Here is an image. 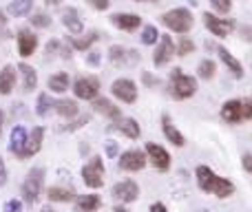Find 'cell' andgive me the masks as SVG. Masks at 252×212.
<instances>
[{
    "label": "cell",
    "mask_w": 252,
    "mask_h": 212,
    "mask_svg": "<svg viewBox=\"0 0 252 212\" xmlns=\"http://www.w3.org/2000/svg\"><path fill=\"white\" fill-rule=\"evenodd\" d=\"M75 208L78 212H97L102 208V199L97 195H82L75 201Z\"/></svg>",
    "instance_id": "obj_27"
},
{
    "label": "cell",
    "mask_w": 252,
    "mask_h": 212,
    "mask_svg": "<svg viewBox=\"0 0 252 212\" xmlns=\"http://www.w3.org/2000/svg\"><path fill=\"white\" fill-rule=\"evenodd\" d=\"M195 177H197L199 190L208 192V195H215V197H219V199H228V197L235 195V183L219 177V175H215L208 166H197Z\"/></svg>",
    "instance_id": "obj_1"
},
{
    "label": "cell",
    "mask_w": 252,
    "mask_h": 212,
    "mask_svg": "<svg viewBox=\"0 0 252 212\" xmlns=\"http://www.w3.org/2000/svg\"><path fill=\"white\" fill-rule=\"evenodd\" d=\"M195 212H213V210H208V208H204V210H195Z\"/></svg>",
    "instance_id": "obj_56"
},
{
    "label": "cell",
    "mask_w": 252,
    "mask_h": 212,
    "mask_svg": "<svg viewBox=\"0 0 252 212\" xmlns=\"http://www.w3.org/2000/svg\"><path fill=\"white\" fill-rule=\"evenodd\" d=\"M89 4L93 9H97V11H106L111 7V0H89Z\"/></svg>",
    "instance_id": "obj_39"
},
{
    "label": "cell",
    "mask_w": 252,
    "mask_h": 212,
    "mask_svg": "<svg viewBox=\"0 0 252 212\" xmlns=\"http://www.w3.org/2000/svg\"><path fill=\"white\" fill-rule=\"evenodd\" d=\"M31 9H33V0H13V2H9L7 11H9V16H13V18H22V16H27Z\"/></svg>",
    "instance_id": "obj_29"
},
{
    "label": "cell",
    "mask_w": 252,
    "mask_h": 212,
    "mask_svg": "<svg viewBox=\"0 0 252 212\" xmlns=\"http://www.w3.org/2000/svg\"><path fill=\"white\" fill-rule=\"evenodd\" d=\"M192 51H195V42H192L190 38H186V35H182V40H179L177 47H175V53H177L179 58H186V56H190Z\"/></svg>",
    "instance_id": "obj_36"
},
{
    "label": "cell",
    "mask_w": 252,
    "mask_h": 212,
    "mask_svg": "<svg viewBox=\"0 0 252 212\" xmlns=\"http://www.w3.org/2000/svg\"><path fill=\"white\" fill-rule=\"evenodd\" d=\"M62 25L69 29V33L73 35V38H78V35L84 31V22H82V18H80V13L75 7L62 9Z\"/></svg>",
    "instance_id": "obj_15"
},
{
    "label": "cell",
    "mask_w": 252,
    "mask_h": 212,
    "mask_svg": "<svg viewBox=\"0 0 252 212\" xmlns=\"http://www.w3.org/2000/svg\"><path fill=\"white\" fill-rule=\"evenodd\" d=\"M146 161L148 159L142 151L130 148V151H124L122 155H120V168L126 170V173H137V170H142L144 166H146Z\"/></svg>",
    "instance_id": "obj_10"
},
{
    "label": "cell",
    "mask_w": 252,
    "mask_h": 212,
    "mask_svg": "<svg viewBox=\"0 0 252 212\" xmlns=\"http://www.w3.org/2000/svg\"><path fill=\"white\" fill-rule=\"evenodd\" d=\"M208 2L217 13H228L232 9V0H208Z\"/></svg>",
    "instance_id": "obj_37"
},
{
    "label": "cell",
    "mask_w": 252,
    "mask_h": 212,
    "mask_svg": "<svg viewBox=\"0 0 252 212\" xmlns=\"http://www.w3.org/2000/svg\"><path fill=\"white\" fill-rule=\"evenodd\" d=\"M82 179L89 188L97 190V188L104 186V161L100 157H93L87 166L82 168Z\"/></svg>",
    "instance_id": "obj_5"
},
{
    "label": "cell",
    "mask_w": 252,
    "mask_h": 212,
    "mask_svg": "<svg viewBox=\"0 0 252 212\" xmlns=\"http://www.w3.org/2000/svg\"><path fill=\"white\" fill-rule=\"evenodd\" d=\"M148 212H168V210H166V206H164V204H153Z\"/></svg>",
    "instance_id": "obj_48"
},
{
    "label": "cell",
    "mask_w": 252,
    "mask_h": 212,
    "mask_svg": "<svg viewBox=\"0 0 252 212\" xmlns=\"http://www.w3.org/2000/svg\"><path fill=\"white\" fill-rule=\"evenodd\" d=\"M58 49H60V42H58V40H51V42L47 44V58H51Z\"/></svg>",
    "instance_id": "obj_44"
},
{
    "label": "cell",
    "mask_w": 252,
    "mask_h": 212,
    "mask_svg": "<svg viewBox=\"0 0 252 212\" xmlns=\"http://www.w3.org/2000/svg\"><path fill=\"white\" fill-rule=\"evenodd\" d=\"M71 80H69V73H56L49 78V91L53 93H64L69 89Z\"/></svg>",
    "instance_id": "obj_31"
},
{
    "label": "cell",
    "mask_w": 252,
    "mask_h": 212,
    "mask_svg": "<svg viewBox=\"0 0 252 212\" xmlns=\"http://www.w3.org/2000/svg\"><path fill=\"white\" fill-rule=\"evenodd\" d=\"M135 2H159V0H135Z\"/></svg>",
    "instance_id": "obj_54"
},
{
    "label": "cell",
    "mask_w": 252,
    "mask_h": 212,
    "mask_svg": "<svg viewBox=\"0 0 252 212\" xmlns=\"http://www.w3.org/2000/svg\"><path fill=\"white\" fill-rule=\"evenodd\" d=\"M29 22H31V27H35V29H47V27H51V16L44 11H35V13H31Z\"/></svg>",
    "instance_id": "obj_34"
},
{
    "label": "cell",
    "mask_w": 252,
    "mask_h": 212,
    "mask_svg": "<svg viewBox=\"0 0 252 212\" xmlns=\"http://www.w3.org/2000/svg\"><path fill=\"white\" fill-rule=\"evenodd\" d=\"M16 87V69L11 64L0 69V95H9Z\"/></svg>",
    "instance_id": "obj_25"
},
{
    "label": "cell",
    "mask_w": 252,
    "mask_h": 212,
    "mask_svg": "<svg viewBox=\"0 0 252 212\" xmlns=\"http://www.w3.org/2000/svg\"><path fill=\"white\" fill-rule=\"evenodd\" d=\"M111 128L120 130V133L128 139H137L139 135H142V128H139L137 120H133V117H120V120H115V124L111 126Z\"/></svg>",
    "instance_id": "obj_19"
},
{
    "label": "cell",
    "mask_w": 252,
    "mask_h": 212,
    "mask_svg": "<svg viewBox=\"0 0 252 212\" xmlns=\"http://www.w3.org/2000/svg\"><path fill=\"white\" fill-rule=\"evenodd\" d=\"M111 25L122 31H135L142 25V18H139L137 13H113V16H111Z\"/></svg>",
    "instance_id": "obj_18"
},
{
    "label": "cell",
    "mask_w": 252,
    "mask_h": 212,
    "mask_svg": "<svg viewBox=\"0 0 252 212\" xmlns=\"http://www.w3.org/2000/svg\"><path fill=\"white\" fill-rule=\"evenodd\" d=\"M7 183V166H4L2 157H0V186H4Z\"/></svg>",
    "instance_id": "obj_45"
},
{
    "label": "cell",
    "mask_w": 252,
    "mask_h": 212,
    "mask_svg": "<svg viewBox=\"0 0 252 212\" xmlns=\"http://www.w3.org/2000/svg\"><path fill=\"white\" fill-rule=\"evenodd\" d=\"M53 106H56V102L51 100V95H49V93H40L38 104H35V113H38L40 117H44V115H49V113L53 111Z\"/></svg>",
    "instance_id": "obj_32"
},
{
    "label": "cell",
    "mask_w": 252,
    "mask_h": 212,
    "mask_svg": "<svg viewBox=\"0 0 252 212\" xmlns=\"http://www.w3.org/2000/svg\"><path fill=\"white\" fill-rule=\"evenodd\" d=\"M168 91L175 100H188L197 93V80L192 75H186L182 69H173L170 71Z\"/></svg>",
    "instance_id": "obj_2"
},
{
    "label": "cell",
    "mask_w": 252,
    "mask_h": 212,
    "mask_svg": "<svg viewBox=\"0 0 252 212\" xmlns=\"http://www.w3.org/2000/svg\"><path fill=\"white\" fill-rule=\"evenodd\" d=\"M42 142H44V128L42 126H35L33 130H31L29 135H27V144H25V155H22V159H27V157H33L40 152V148H42Z\"/></svg>",
    "instance_id": "obj_17"
},
{
    "label": "cell",
    "mask_w": 252,
    "mask_h": 212,
    "mask_svg": "<svg viewBox=\"0 0 252 212\" xmlns=\"http://www.w3.org/2000/svg\"><path fill=\"white\" fill-rule=\"evenodd\" d=\"M139 40H142V44H155L157 40H159V31H157V27L155 25H146L142 29Z\"/></svg>",
    "instance_id": "obj_35"
},
{
    "label": "cell",
    "mask_w": 252,
    "mask_h": 212,
    "mask_svg": "<svg viewBox=\"0 0 252 212\" xmlns=\"http://www.w3.org/2000/svg\"><path fill=\"white\" fill-rule=\"evenodd\" d=\"M146 159H151V164L155 166L157 170H161V173H166V170L170 168V155L166 148H161L159 144H146Z\"/></svg>",
    "instance_id": "obj_11"
},
{
    "label": "cell",
    "mask_w": 252,
    "mask_h": 212,
    "mask_svg": "<svg viewBox=\"0 0 252 212\" xmlns=\"http://www.w3.org/2000/svg\"><path fill=\"white\" fill-rule=\"evenodd\" d=\"M161 25L166 29L175 31V33H188L195 25V18H192V11L186 7H175L170 11L161 13Z\"/></svg>",
    "instance_id": "obj_3"
},
{
    "label": "cell",
    "mask_w": 252,
    "mask_h": 212,
    "mask_svg": "<svg viewBox=\"0 0 252 212\" xmlns=\"http://www.w3.org/2000/svg\"><path fill=\"white\" fill-rule=\"evenodd\" d=\"M47 197H49V201H60V204H69V201H73L75 199V190L73 188H62V186H51L47 190Z\"/></svg>",
    "instance_id": "obj_26"
},
{
    "label": "cell",
    "mask_w": 252,
    "mask_h": 212,
    "mask_svg": "<svg viewBox=\"0 0 252 212\" xmlns=\"http://www.w3.org/2000/svg\"><path fill=\"white\" fill-rule=\"evenodd\" d=\"M244 102V120H252V97H246Z\"/></svg>",
    "instance_id": "obj_40"
},
{
    "label": "cell",
    "mask_w": 252,
    "mask_h": 212,
    "mask_svg": "<svg viewBox=\"0 0 252 212\" xmlns=\"http://www.w3.org/2000/svg\"><path fill=\"white\" fill-rule=\"evenodd\" d=\"M113 197L118 201H122V204H133V201L139 197V186L135 182H130V179L120 182L113 186Z\"/></svg>",
    "instance_id": "obj_13"
},
{
    "label": "cell",
    "mask_w": 252,
    "mask_h": 212,
    "mask_svg": "<svg viewBox=\"0 0 252 212\" xmlns=\"http://www.w3.org/2000/svg\"><path fill=\"white\" fill-rule=\"evenodd\" d=\"M204 25L213 35L226 38V35H230V31L237 27V22L230 20V18H217L215 13H204Z\"/></svg>",
    "instance_id": "obj_7"
},
{
    "label": "cell",
    "mask_w": 252,
    "mask_h": 212,
    "mask_svg": "<svg viewBox=\"0 0 252 212\" xmlns=\"http://www.w3.org/2000/svg\"><path fill=\"white\" fill-rule=\"evenodd\" d=\"M87 121H89V115H82V117H80L78 121H75V124H71V126H69V130H75V128H80V126H84V124H87Z\"/></svg>",
    "instance_id": "obj_46"
},
{
    "label": "cell",
    "mask_w": 252,
    "mask_h": 212,
    "mask_svg": "<svg viewBox=\"0 0 252 212\" xmlns=\"http://www.w3.org/2000/svg\"><path fill=\"white\" fill-rule=\"evenodd\" d=\"M0 22H4V13L2 11H0Z\"/></svg>",
    "instance_id": "obj_55"
},
{
    "label": "cell",
    "mask_w": 252,
    "mask_h": 212,
    "mask_svg": "<svg viewBox=\"0 0 252 212\" xmlns=\"http://www.w3.org/2000/svg\"><path fill=\"white\" fill-rule=\"evenodd\" d=\"M161 133H164V137L168 139L170 144H175L177 148H182L184 144H186V137H184V135L179 133L177 128H175V124L170 121V117H168V115L161 117Z\"/></svg>",
    "instance_id": "obj_21"
},
{
    "label": "cell",
    "mask_w": 252,
    "mask_h": 212,
    "mask_svg": "<svg viewBox=\"0 0 252 212\" xmlns=\"http://www.w3.org/2000/svg\"><path fill=\"white\" fill-rule=\"evenodd\" d=\"M111 91H113V95L118 97V100H122L124 104H133V102H137V87H135V82L128 80V78L115 80L113 87H111Z\"/></svg>",
    "instance_id": "obj_9"
},
{
    "label": "cell",
    "mask_w": 252,
    "mask_h": 212,
    "mask_svg": "<svg viewBox=\"0 0 252 212\" xmlns=\"http://www.w3.org/2000/svg\"><path fill=\"white\" fill-rule=\"evenodd\" d=\"M25 144H27L25 126H13L11 137H9V151H11L18 159H22V155H25Z\"/></svg>",
    "instance_id": "obj_20"
},
{
    "label": "cell",
    "mask_w": 252,
    "mask_h": 212,
    "mask_svg": "<svg viewBox=\"0 0 252 212\" xmlns=\"http://www.w3.org/2000/svg\"><path fill=\"white\" fill-rule=\"evenodd\" d=\"M44 2L51 4V7H58V4H60V0H44Z\"/></svg>",
    "instance_id": "obj_50"
},
{
    "label": "cell",
    "mask_w": 252,
    "mask_h": 212,
    "mask_svg": "<svg viewBox=\"0 0 252 212\" xmlns=\"http://www.w3.org/2000/svg\"><path fill=\"white\" fill-rule=\"evenodd\" d=\"M100 60H102V58H100V53H97V51H91V53L87 56V62H89L91 66H97V64H100Z\"/></svg>",
    "instance_id": "obj_43"
},
{
    "label": "cell",
    "mask_w": 252,
    "mask_h": 212,
    "mask_svg": "<svg viewBox=\"0 0 252 212\" xmlns=\"http://www.w3.org/2000/svg\"><path fill=\"white\" fill-rule=\"evenodd\" d=\"M142 80H144V84H148V87H155L157 84V78H153V75H148V73H144Z\"/></svg>",
    "instance_id": "obj_47"
},
{
    "label": "cell",
    "mask_w": 252,
    "mask_h": 212,
    "mask_svg": "<svg viewBox=\"0 0 252 212\" xmlns=\"http://www.w3.org/2000/svg\"><path fill=\"white\" fill-rule=\"evenodd\" d=\"M241 33H244V40H252V29L250 27H241Z\"/></svg>",
    "instance_id": "obj_49"
},
{
    "label": "cell",
    "mask_w": 252,
    "mask_h": 212,
    "mask_svg": "<svg viewBox=\"0 0 252 212\" xmlns=\"http://www.w3.org/2000/svg\"><path fill=\"white\" fill-rule=\"evenodd\" d=\"M109 60L118 66H130V64H137L139 62V51L135 49H126L122 44H113L109 49Z\"/></svg>",
    "instance_id": "obj_8"
},
{
    "label": "cell",
    "mask_w": 252,
    "mask_h": 212,
    "mask_svg": "<svg viewBox=\"0 0 252 212\" xmlns=\"http://www.w3.org/2000/svg\"><path fill=\"white\" fill-rule=\"evenodd\" d=\"M217 53H219V58H221V62L223 64L228 66V69L232 71V75H235V78H244V66H241V62L237 60L235 56H232L230 51H228L226 47H217Z\"/></svg>",
    "instance_id": "obj_24"
},
{
    "label": "cell",
    "mask_w": 252,
    "mask_h": 212,
    "mask_svg": "<svg viewBox=\"0 0 252 212\" xmlns=\"http://www.w3.org/2000/svg\"><path fill=\"white\" fill-rule=\"evenodd\" d=\"M2 124H4V115H2V111H0V130H2Z\"/></svg>",
    "instance_id": "obj_52"
},
{
    "label": "cell",
    "mask_w": 252,
    "mask_h": 212,
    "mask_svg": "<svg viewBox=\"0 0 252 212\" xmlns=\"http://www.w3.org/2000/svg\"><path fill=\"white\" fill-rule=\"evenodd\" d=\"M53 108H56L58 115L69 117V120H71V117L78 115V111H80V108H78V102H75V100H58Z\"/></svg>",
    "instance_id": "obj_30"
},
{
    "label": "cell",
    "mask_w": 252,
    "mask_h": 212,
    "mask_svg": "<svg viewBox=\"0 0 252 212\" xmlns=\"http://www.w3.org/2000/svg\"><path fill=\"white\" fill-rule=\"evenodd\" d=\"M42 183H44V168H31L27 173L25 183H22V199L27 204H35L38 197L42 195Z\"/></svg>",
    "instance_id": "obj_4"
},
{
    "label": "cell",
    "mask_w": 252,
    "mask_h": 212,
    "mask_svg": "<svg viewBox=\"0 0 252 212\" xmlns=\"http://www.w3.org/2000/svg\"><path fill=\"white\" fill-rule=\"evenodd\" d=\"M113 212H128V210H126V208H122V206H115V208H113Z\"/></svg>",
    "instance_id": "obj_51"
},
{
    "label": "cell",
    "mask_w": 252,
    "mask_h": 212,
    "mask_svg": "<svg viewBox=\"0 0 252 212\" xmlns=\"http://www.w3.org/2000/svg\"><path fill=\"white\" fill-rule=\"evenodd\" d=\"M157 49H155V56H153V62L155 66H166L175 56V42L170 40V35H161L159 33V40H157Z\"/></svg>",
    "instance_id": "obj_12"
},
{
    "label": "cell",
    "mask_w": 252,
    "mask_h": 212,
    "mask_svg": "<svg viewBox=\"0 0 252 212\" xmlns=\"http://www.w3.org/2000/svg\"><path fill=\"white\" fill-rule=\"evenodd\" d=\"M20 210H22V204L18 199H9L2 208V212H20Z\"/></svg>",
    "instance_id": "obj_38"
},
{
    "label": "cell",
    "mask_w": 252,
    "mask_h": 212,
    "mask_svg": "<svg viewBox=\"0 0 252 212\" xmlns=\"http://www.w3.org/2000/svg\"><path fill=\"white\" fill-rule=\"evenodd\" d=\"M241 164H244V170H246V173L252 175V152H246V155L241 157Z\"/></svg>",
    "instance_id": "obj_41"
},
{
    "label": "cell",
    "mask_w": 252,
    "mask_h": 212,
    "mask_svg": "<svg viewBox=\"0 0 252 212\" xmlns=\"http://www.w3.org/2000/svg\"><path fill=\"white\" fill-rule=\"evenodd\" d=\"M221 120L228 124H239L244 121V102L241 100H228L221 106Z\"/></svg>",
    "instance_id": "obj_16"
},
{
    "label": "cell",
    "mask_w": 252,
    "mask_h": 212,
    "mask_svg": "<svg viewBox=\"0 0 252 212\" xmlns=\"http://www.w3.org/2000/svg\"><path fill=\"white\" fill-rule=\"evenodd\" d=\"M118 152H120L118 142H106V155H109V157H115Z\"/></svg>",
    "instance_id": "obj_42"
},
{
    "label": "cell",
    "mask_w": 252,
    "mask_h": 212,
    "mask_svg": "<svg viewBox=\"0 0 252 212\" xmlns=\"http://www.w3.org/2000/svg\"><path fill=\"white\" fill-rule=\"evenodd\" d=\"M35 49H38V35L29 29L18 31V53H20L22 58H29L35 53Z\"/></svg>",
    "instance_id": "obj_14"
},
{
    "label": "cell",
    "mask_w": 252,
    "mask_h": 212,
    "mask_svg": "<svg viewBox=\"0 0 252 212\" xmlns=\"http://www.w3.org/2000/svg\"><path fill=\"white\" fill-rule=\"evenodd\" d=\"M100 31H89L87 35H80V38H69L71 47L75 49V51H89L91 49L93 42H97V38H100Z\"/></svg>",
    "instance_id": "obj_28"
},
{
    "label": "cell",
    "mask_w": 252,
    "mask_h": 212,
    "mask_svg": "<svg viewBox=\"0 0 252 212\" xmlns=\"http://www.w3.org/2000/svg\"><path fill=\"white\" fill-rule=\"evenodd\" d=\"M93 108H95L100 115L109 117V120H120L122 117V111H120V106H115L111 100H106V97H95L93 100Z\"/></svg>",
    "instance_id": "obj_22"
},
{
    "label": "cell",
    "mask_w": 252,
    "mask_h": 212,
    "mask_svg": "<svg viewBox=\"0 0 252 212\" xmlns=\"http://www.w3.org/2000/svg\"><path fill=\"white\" fill-rule=\"evenodd\" d=\"M73 93L80 100H95L97 93H100V80L95 75H84L78 78L73 84Z\"/></svg>",
    "instance_id": "obj_6"
},
{
    "label": "cell",
    "mask_w": 252,
    "mask_h": 212,
    "mask_svg": "<svg viewBox=\"0 0 252 212\" xmlns=\"http://www.w3.org/2000/svg\"><path fill=\"white\" fill-rule=\"evenodd\" d=\"M40 212H56V210H53V208H49V206H44V208L40 210Z\"/></svg>",
    "instance_id": "obj_53"
},
{
    "label": "cell",
    "mask_w": 252,
    "mask_h": 212,
    "mask_svg": "<svg viewBox=\"0 0 252 212\" xmlns=\"http://www.w3.org/2000/svg\"><path fill=\"white\" fill-rule=\"evenodd\" d=\"M18 71H20V75H22V91L25 93L35 91V87H38V73H35L33 66L22 62V64H18Z\"/></svg>",
    "instance_id": "obj_23"
},
{
    "label": "cell",
    "mask_w": 252,
    "mask_h": 212,
    "mask_svg": "<svg viewBox=\"0 0 252 212\" xmlns=\"http://www.w3.org/2000/svg\"><path fill=\"white\" fill-rule=\"evenodd\" d=\"M215 71H217V64H215L213 60H201L199 64H197V75H199L201 80H213Z\"/></svg>",
    "instance_id": "obj_33"
}]
</instances>
